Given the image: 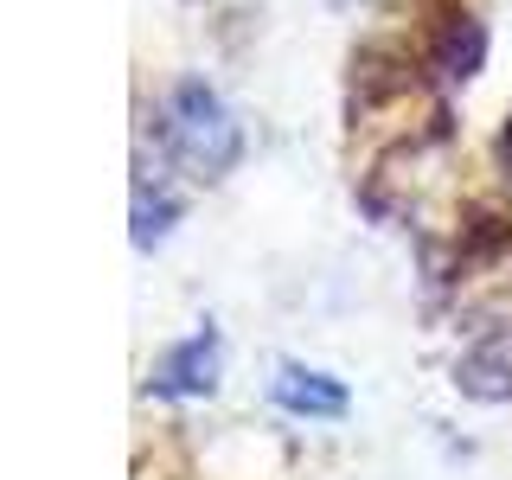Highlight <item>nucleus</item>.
Here are the masks:
<instances>
[{"instance_id": "nucleus-1", "label": "nucleus", "mask_w": 512, "mask_h": 480, "mask_svg": "<svg viewBox=\"0 0 512 480\" xmlns=\"http://www.w3.org/2000/svg\"><path fill=\"white\" fill-rule=\"evenodd\" d=\"M160 148H167V160H180L192 180H224L244 160V128L231 122L224 96L205 77H186L160 103Z\"/></svg>"}, {"instance_id": "nucleus-2", "label": "nucleus", "mask_w": 512, "mask_h": 480, "mask_svg": "<svg viewBox=\"0 0 512 480\" xmlns=\"http://www.w3.org/2000/svg\"><path fill=\"white\" fill-rule=\"evenodd\" d=\"M455 384L474 404H506L512 397V314H493L474 327V340L455 359Z\"/></svg>"}, {"instance_id": "nucleus-3", "label": "nucleus", "mask_w": 512, "mask_h": 480, "mask_svg": "<svg viewBox=\"0 0 512 480\" xmlns=\"http://www.w3.org/2000/svg\"><path fill=\"white\" fill-rule=\"evenodd\" d=\"M218 365H224L218 327H199V333H186L180 346H167L154 359L148 391H160V397H212L218 391Z\"/></svg>"}, {"instance_id": "nucleus-4", "label": "nucleus", "mask_w": 512, "mask_h": 480, "mask_svg": "<svg viewBox=\"0 0 512 480\" xmlns=\"http://www.w3.org/2000/svg\"><path fill=\"white\" fill-rule=\"evenodd\" d=\"M487 58V26L474 20L468 7H448L436 26H429V45H423V64L442 77V84H468Z\"/></svg>"}, {"instance_id": "nucleus-5", "label": "nucleus", "mask_w": 512, "mask_h": 480, "mask_svg": "<svg viewBox=\"0 0 512 480\" xmlns=\"http://www.w3.org/2000/svg\"><path fill=\"white\" fill-rule=\"evenodd\" d=\"M276 404L288 416H320V423H333V416H346V384L340 378H327V372H314V365H301V359H288L282 372H276Z\"/></svg>"}, {"instance_id": "nucleus-6", "label": "nucleus", "mask_w": 512, "mask_h": 480, "mask_svg": "<svg viewBox=\"0 0 512 480\" xmlns=\"http://www.w3.org/2000/svg\"><path fill=\"white\" fill-rule=\"evenodd\" d=\"M173 218H180V199H173V192H148V180H141L135 186V244L154 250L160 237L173 231Z\"/></svg>"}, {"instance_id": "nucleus-7", "label": "nucleus", "mask_w": 512, "mask_h": 480, "mask_svg": "<svg viewBox=\"0 0 512 480\" xmlns=\"http://www.w3.org/2000/svg\"><path fill=\"white\" fill-rule=\"evenodd\" d=\"M500 160L512 167V116H506V128H500Z\"/></svg>"}]
</instances>
